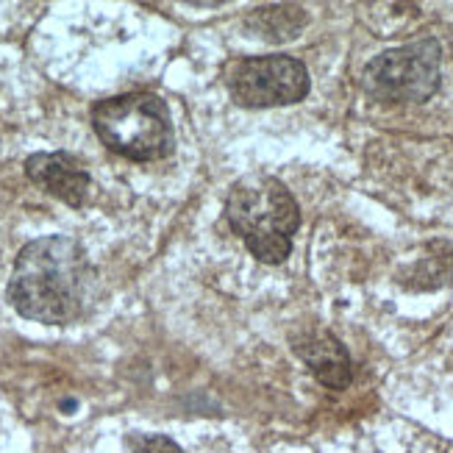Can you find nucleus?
Segmentation results:
<instances>
[{
	"label": "nucleus",
	"mask_w": 453,
	"mask_h": 453,
	"mask_svg": "<svg viewBox=\"0 0 453 453\" xmlns=\"http://www.w3.org/2000/svg\"><path fill=\"white\" fill-rule=\"evenodd\" d=\"M95 289L97 270L81 242L70 236H39L17 256L9 301L26 320L67 326L89 309Z\"/></svg>",
	"instance_id": "f257e3e1"
},
{
	"label": "nucleus",
	"mask_w": 453,
	"mask_h": 453,
	"mask_svg": "<svg viewBox=\"0 0 453 453\" xmlns=\"http://www.w3.org/2000/svg\"><path fill=\"white\" fill-rule=\"evenodd\" d=\"M226 214L231 228L259 262L279 265L292 253V234L301 226V209L279 179L248 175L234 184Z\"/></svg>",
	"instance_id": "f03ea898"
},
{
	"label": "nucleus",
	"mask_w": 453,
	"mask_h": 453,
	"mask_svg": "<svg viewBox=\"0 0 453 453\" xmlns=\"http://www.w3.org/2000/svg\"><path fill=\"white\" fill-rule=\"evenodd\" d=\"M92 128L109 150L131 162H159L175 145L170 109L150 92H128L95 104Z\"/></svg>",
	"instance_id": "7ed1b4c3"
},
{
	"label": "nucleus",
	"mask_w": 453,
	"mask_h": 453,
	"mask_svg": "<svg viewBox=\"0 0 453 453\" xmlns=\"http://www.w3.org/2000/svg\"><path fill=\"white\" fill-rule=\"evenodd\" d=\"M440 45L434 39H420L372 58L362 84L381 104H423L440 89Z\"/></svg>",
	"instance_id": "20e7f679"
},
{
	"label": "nucleus",
	"mask_w": 453,
	"mask_h": 453,
	"mask_svg": "<svg viewBox=\"0 0 453 453\" xmlns=\"http://www.w3.org/2000/svg\"><path fill=\"white\" fill-rule=\"evenodd\" d=\"M226 84L240 106H289L309 95V70L292 56H248L228 67Z\"/></svg>",
	"instance_id": "39448f33"
},
{
	"label": "nucleus",
	"mask_w": 453,
	"mask_h": 453,
	"mask_svg": "<svg viewBox=\"0 0 453 453\" xmlns=\"http://www.w3.org/2000/svg\"><path fill=\"white\" fill-rule=\"evenodd\" d=\"M26 175L39 189H45L48 195L65 201L73 209L84 206L89 198V189H92V179H89L87 167L65 150L28 156Z\"/></svg>",
	"instance_id": "423d86ee"
},
{
	"label": "nucleus",
	"mask_w": 453,
	"mask_h": 453,
	"mask_svg": "<svg viewBox=\"0 0 453 453\" xmlns=\"http://www.w3.org/2000/svg\"><path fill=\"white\" fill-rule=\"evenodd\" d=\"M295 350H298V357L309 365V370L320 384L331 389H345L350 384L353 372L348 350L331 331H303V337L295 342Z\"/></svg>",
	"instance_id": "0eeeda50"
},
{
	"label": "nucleus",
	"mask_w": 453,
	"mask_h": 453,
	"mask_svg": "<svg viewBox=\"0 0 453 453\" xmlns=\"http://www.w3.org/2000/svg\"><path fill=\"white\" fill-rule=\"evenodd\" d=\"M126 453H184L179 442L165 434H128Z\"/></svg>",
	"instance_id": "6e6552de"
}]
</instances>
